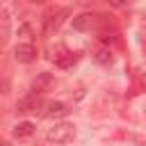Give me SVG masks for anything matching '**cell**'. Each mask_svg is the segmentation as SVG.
Wrapping results in <instances>:
<instances>
[{
    "mask_svg": "<svg viewBox=\"0 0 146 146\" xmlns=\"http://www.w3.org/2000/svg\"><path fill=\"white\" fill-rule=\"evenodd\" d=\"M73 137H75V125L68 121H55V125L46 130V141H50L55 146H64V144L73 141Z\"/></svg>",
    "mask_w": 146,
    "mask_h": 146,
    "instance_id": "1",
    "label": "cell"
},
{
    "mask_svg": "<svg viewBox=\"0 0 146 146\" xmlns=\"http://www.w3.org/2000/svg\"><path fill=\"white\" fill-rule=\"evenodd\" d=\"M52 87H55V75L48 73V71L39 73V75L32 80V91H34V94H46V91H50Z\"/></svg>",
    "mask_w": 146,
    "mask_h": 146,
    "instance_id": "2",
    "label": "cell"
},
{
    "mask_svg": "<svg viewBox=\"0 0 146 146\" xmlns=\"http://www.w3.org/2000/svg\"><path fill=\"white\" fill-rule=\"evenodd\" d=\"M66 14H68L66 9H59V11H50V14H46V18H43V34H46V36L52 34V32L62 25V21H64Z\"/></svg>",
    "mask_w": 146,
    "mask_h": 146,
    "instance_id": "3",
    "label": "cell"
},
{
    "mask_svg": "<svg viewBox=\"0 0 146 146\" xmlns=\"http://www.w3.org/2000/svg\"><path fill=\"white\" fill-rule=\"evenodd\" d=\"M36 48L32 46V43H18L16 48H14V57H16V62H21V64H30V62H34L36 59Z\"/></svg>",
    "mask_w": 146,
    "mask_h": 146,
    "instance_id": "4",
    "label": "cell"
},
{
    "mask_svg": "<svg viewBox=\"0 0 146 146\" xmlns=\"http://www.w3.org/2000/svg\"><path fill=\"white\" fill-rule=\"evenodd\" d=\"M68 112H71V110H68V105H66V103H62V100H52V103H48V105H46L43 116H46V119H50V121H52V119L57 121V119L66 116Z\"/></svg>",
    "mask_w": 146,
    "mask_h": 146,
    "instance_id": "5",
    "label": "cell"
},
{
    "mask_svg": "<svg viewBox=\"0 0 146 146\" xmlns=\"http://www.w3.org/2000/svg\"><path fill=\"white\" fill-rule=\"evenodd\" d=\"M41 107V98H39V94H27V96H23L18 103H16V110L18 112H36Z\"/></svg>",
    "mask_w": 146,
    "mask_h": 146,
    "instance_id": "6",
    "label": "cell"
},
{
    "mask_svg": "<svg viewBox=\"0 0 146 146\" xmlns=\"http://www.w3.org/2000/svg\"><path fill=\"white\" fill-rule=\"evenodd\" d=\"M96 14H89V11H84V14H78L75 18H73V27L75 30H91L94 25H96Z\"/></svg>",
    "mask_w": 146,
    "mask_h": 146,
    "instance_id": "7",
    "label": "cell"
},
{
    "mask_svg": "<svg viewBox=\"0 0 146 146\" xmlns=\"http://www.w3.org/2000/svg\"><path fill=\"white\" fill-rule=\"evenodd\" d=\"M34 123L32 121H18L16 125H14V130H11V135L16 137V139H27V137H32L34 135Z\"/></svg>",
    "mask_w": 146,
    "mask_h": 146,
    "instance_id": "8",
    "label": "cell"
},
{
    "mask_svg": "<svg viewBox=\"0 0 146 146\" xmlns=\"http://www.w3.org/2000/svg\"><path fill=\"white\" fill-rule=\"evenodd\" d=\"M94 59H96L98 64H110V62H112V50H110L107 46H100V48H96Z\"/></svg>",
    "mask_w": 146,
    "mask_h": 146,
    "instance_id": "9",
    "label": "cell"
},
{
    "mask_svg": "<svg viewBox=\"0 0 146 146\" xmlns=\"http://www.w3.org/2000/svg\"><path fill=\"white\" fill-rule=\"evenodd\" d=\"M73 62H75V57H73L71 52H62V55H55V64H57V66H62V68H68Z\"/></svg>",
    "mask_w": 146,
    "mask_h": 146,
    "instance_id": "10",
    "label": "cell"
},
{
    "mask_svg": "<svg viewBox=\"0 0 146 146\" xmlns=\"http://www.w3.org/2000/svg\"><path fill=\"white\" fill-rule=\"evenodd\" d=\"M7 34H9V11L5 9L2 11V36L7 39Z\"/></svg>",
    "mask_w": 146,
    "mask_h": 146,
    "instance_id": "11",
    "label": "cell"
},
{
    "mask_svg": "<svg viewBox=\"0 0 146 146\" xmlns=\"http://www.w3.org/2000/svg\"><path fill=\"white\" fill-rule=\"evenodd\" d=\"M100 41L103 43H114L116 41V32H100Z\"/></svg>",
    "mask_w": 146,
    "mask_h": 146,
    "instance_id": "12",
    "label": "cell"
},
{
    "mask_svg": "<svg viewBox=\"0 0 146 146\" xmlns=\"http://www.w3.org/2000/svg\"><path fill=\"white\" fill-rule=\"evenodd\" d=\"M107 2H110L112 7H125V5H128V0H107Z\"/></svg>",
    "mask_w": 146,
    "mask_h": 146,
    "instance_id": "13",
    "label": "cell"
},
{
    "mask_svg": "<svg viewBox=\"0 0 146 146\" xmlns=\"http://www.w3.org/2000/svg\"><path fill=\"white\" fill-rule=\"evenodd\" d=\"M32 2H43V0H32Z\"/></svg>",
    "mask_w": 146,
    "mask_h": 146,
    "instance_id": "14",
    "label": "cell"
}]
</instances>
